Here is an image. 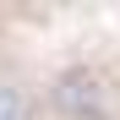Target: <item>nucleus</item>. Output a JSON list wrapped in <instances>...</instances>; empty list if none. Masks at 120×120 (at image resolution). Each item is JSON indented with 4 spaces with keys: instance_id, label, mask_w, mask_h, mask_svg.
I'll use <instances>...</instances> for the list:
<instances>
[{
    "instance_id": "1",
    "label": "nucleus",
    "mask_w": 120,
    "mask_h": 120,
    "mask_svg": "<svg viewBox=\"0 0 120 120\" xmlns=\"http://www.w3.org/2000/svg\"><path fill=\"white\" fill-rule=\"evenodd\" d=\"M49 120H120V82L98 60H60L44 76Z\"/></svg>"
},
{
    "instance_id": "2",
    "label": "nucleus",
    "mask_w": 120,
    "mask_h": 120,
    "mask_svg": "<svg viewBox=\"0 0 120 120\" xmlns=\"http://www.w3.org/2000/svg\"><path fill=\"white\" fill-rule=\"evenodd\" d=\"M0 120H49L44 82L16 71V66H0Z\"/></svg>"
}]
</instances>
